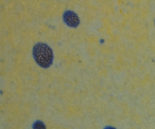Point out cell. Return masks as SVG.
I'll list each match as a JSON object with an SVG mask.
<instances>
[{"mask_svg": "<svg viewBox=\"0 0 155 129\" xmlns=\"http://www.w3.org/2000/svg\"><path fill=\"white\" fill-rule=\"evenodd\" d=\"M33 54L36 63L42 68H47L52 64V50L47 44L42 42L36 44L33 47Z\"/></svg>", "mask_w": 155, "mask_h": 129, "instance_id": "1", "label": "cell"}, {"mask_svg": "<svg viewBox=\"0 0 155 129\" xmlns=\"http://www.w3.org/2000/svg\"><path fill=\"white\" fill-rule=\"evenodd\" d=\"M33 128L34 129H45V124H43V122L40 121H38L36 122H35L34 125H33Z\"/></svg>", "mask_w": 155, "mask_h": 129, "instance_id": "3", "label": "cell"}, {"mask_svg": "<svg viewBox=\"0 0 155 129\" xmlns=\"http://www.w3.org/2000/svg\"><path fill=\"white\" fill-rule=\"evenodd\" d=\"M64 20L69 27H76L80 24V18L72 11H67L64 15Z\"/></svg>", "mask_w": 155, "mask_h": 129, "instance_id": "2", "label": "cell"}, {"mask_svg": "<svg viewBox=\"0 0 155 129\" xmlns=\"http://www.w3.org/2000/svg\"><path fill=\"white\" fill-rule=\"evenodd\" d=\"M104 129H116V128H114V127H105Z\"/></svg>", "mask_w": 155, "mask_h": 129, "instance_id": "4", "label": "cell"}]
</instances>
